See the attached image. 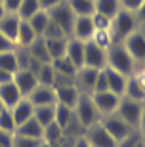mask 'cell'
<instances>
[{
  "mask_svg": "<svg viewBox=\"0 0 145 147\" xmlns=\"http://www.w3.org/2000/svg\"><path fill=\"white\" fill-rule=\"evenodd\" d=\"M34 38H36V33L32 31V27L29 25L27 21H23V19H21V23H19V29H17V36H16V48L27 50L29 44H31Z\"/></svg>",
  "mask_w": 145,
  "mask_h": 147,
  "instance_id": "cb8c5ba5",
  "label": "cell"
},
{
  "mask_svg": "<svg viewBox=\"0 0 145 147\" xmlns=\"http://www.w3.org/2000/svg\"><path fill=\"white\" fill-rule=\"evenodd\" d=\"M92 42L97 44V46L103 48V50H109L115 44V38H113V33H111V31H96L94 36H92Z\"/></svg>",
  "mask_w": 145,
  "mask_h": 147,
  "instance_id": "836d02e7",
  "label": "cell"
},
{
  "mask_svg": "<svg viewBox=\"0 0 145 147\" xmlns=\"http://www.w3.org/2000/svg\"><path fill=\"white\" fill-rule=\"evenodd\" d=\"M38 10H40L38 0H21V4L17 8V16H19V19L27 21L29 17H32Z\"/></svg>",
  "mask_w": 145,
  "mask_h": 147,
  "instance_id": "d6a6232c",
  "label": "cell"
},
{
  "mask_svg": "<svg viewBox=\"0 0 145 147\" xmlns=\"http://www.w3.org/2000/svg\"><path fill=\"white\" fill-rule=\"evenodd\" d=\"M97 75H99V69H94V67H80L76 71L75 76V84L78 86L82 94H92L94 92V84L97 80Z\"/></svg>",
  "mask_w": 145,
  "mask_h": 147,
  "instance_id": "4fadbf2b",
  "label": "cell"
},
{
  "mask_svg": "<svg viewBox=\"0 0 145 147\" xmlns=\"http://www.w3.org/2000/svg\"><path fill=\"white\" fill-rule=\"evenodd\" d=\"M27 23L32 27V31L36 33V36H42L44 29L48 27V23H50V13L46 10H38L32 17L27 19Z\"/></svg>",
  "mask_w": 145,
  "mask_h": 147,
  "instance_id": "f546056e",
  "label": "cell"
},
{
  "mask_svg": "<svg viewBox=\"0 0 145 147\" xmlns=\"http://www.w3.org/2000/svg\"><path fill=\"white\" fill-rule=\"evenodd\" d=\"M61 2H65V0H38V4H40V10H46V11H50L52 8L59 6Z\"/></svg>",
  "mask_w": 145,
  "mask_h": 147,
  "instance_id": "ee69618b",
  "label": "cell"
},
{
  "mask_svg": "<svg viewBox=\"0 0 145 147\" xmlns=\"http://www.w3.org/2000/svg\"><path fill=\"white\" fill-rule=\"evenodd\" d=\"M65 57H67V59H69L71 63L76 67V69L84 67V42L76 40V38H69Z\"/></svg>",
  "mask_w": 145,
  "mask_h": 147,
  "instance_id": "ac0fdd59",
  "label": "cell"
},
{
  "mask_svg": "<svg viewBox=\"0 0 145 147\" xmlns=\"http://www.w3.org/2000/svg\"><path fill=\"white\" fill-rule=\"evenodd\" d=\"M27 54H29L31 59L38 61V63H52L50 54H48V48H46V40H44V36H36L31 44H29Z\"/></svg>",
  "mask_w": 145,
  "mask_h": 147,
  "instance_id": "2e32d148",
  "label": "cell"
},
{
  "mask_svg": "<svg viewBox=\"0 0 145 147\" xmlns=\"http://www.w3.org/2000/svg\"><path fill=\"white\" fill-rule=\"evenodd\" d=\"M2 4H4V10L10 11V13H17V8L21 4V0H2Z\"/></svg>",
  "mask_w": 145,
  "mask_h": 147,
  "instance_id": "7bdbcfd3",
  "label": "cell"
},
{
  "mask_svg": "<svg viewBox=\"0 0 145 147\" xmlns=\"http://www.w3.org/2000/svg\"><path fill=\"white\" fill-rule=\"evenodd\" d=\"M94 92H107V76H105V71H103V69H99L97 80H96V84H94Z\"/></svg>",
  "mask_w": 145,
  "mask_h": 147,
  "instance_id": "ab89813d",
  "label": "cell"
},
{
  "mask_svg": "<svg viewBox=\"0 0 145 147\" xmlns=\"http://www.w3.org/2000/svg\"><path fill=\"white\" fill-rule=\"evenodd\" d=\"M138 132H140V136H145V101H143V113H141V119H140V126H138Z\"/></svg>",
  "mask_w": 145,
  "mask_h": 147,
  "instance_id": "c3c4849f",
  "label": "cell"
},
{
  "mask_svg": "<svg viewBox=\"0 0 145 147\" xmlns=\"http://www.w3.org/2000/svg\"><path fill=\"white\" fill-rule=\"evenodd\" d=\"M6 13H8V11L4 10V4H2V0H0V19H2V17H4Z\"/></svg>",
  "mask_w": 145,
  "mask_h": 147,
  "instance_id": "f907efd6",
  "label": "cell"
},
{
  "mask_svg": "<svg viewBox=\"0 0 145 147\" xmlns=\"http://www.w3.org/2000/svg\"><path fill=\"white\" fill-rule=\"evenodd\" d=\"M27 98H29V101H31L34 107H42V105H55V103H57L54 86H44V84H38V86L29 94Z\"/></svg>",
  "mask_w": 145,
  "mask_h": 147,
  "instance_id": "7c38bea8",
  "label": "cell"
},
{
  "mask_svg": "<svg viewBox=\"0 0 145 147\" xmlns=\"http://www.w3.org/2000/svg\"><path fill=\"white\" fill-rule=\"evenodd\" d=\"M141 142V136L140 132H134L132 136L124 138V140H120V142H117V147H138Z\"/></svg>",
  "mask_w": 145,
  "mask_h": 147,
  "instance_id": "f35d334b",
  "label": "cell"
},
{
  "mask_svg": "<svg viewBox=\"0 0 145 147\" xmlns=\"http://www.w3.org/2000/svg\"><path fill=\"white\" fill-rule=\"evenodd\" d=\"M103 71H105V76H107V90L122 98V96H124V90H126L128 76H124V75H120V73H117L115 69H111V67H103Z\"/></svg>",
  "mask_w": 145,
  "mask_h": 147,
  "instance_id": "9a60e30c",
  "label": "cell"
},
{
  "mask_svg": "<svg viewBox=\"0 0 145 147\" xmlns=\"http://www.w3.org/2000/svg\"><path fill=\"white\" fill-rule=\"evenodd\" d=\"M138 25H140V21H138L134 11H128V10H122L120 8V11L113 17V21H111L113 38H117V40L122 42L126 36H130L134 31H138Z\"/></svg>",
  "mask_w": 145,
  "mask_h": 147,
  "instance_id": "3957f363",
  "label": "cell"
},
{
  "mask_svg": "<svg viewBox=\"0 0 145 147\" xmlns=\"http://www.w3.org/2000/svg\"><path fill=\"white\" fill-rule=\"evenodd\" d=\"M0 69L10 73L19 71V57H17V50H8V52H0Z\"/></svg>",
  "mask_w": 145,
  "mask_h": 147,
  "instance_id": "f1b7e54d",
  "label": "cell"
},
{
  "mask_svg": "<svg viewBox=\"0 0 145 147\" xmlns=\"http://www.w3.org/2000/svg\"><path fill=\"white\" fill-rule=\"evenodd\" d=\"M75 120V111L71 109V107H67V105H61V103H55V117H54V122L63 130H65L71 126V122Z\"/></svg>",
  "mask_w": 145,
  "mask_h": 147,
  "instance_id": "603a6c76",
  "label": "cell"
},
{
  "mask_svg": "<svg viewBox=\"0 0 145 147\" xmlns=\"http://www.w3.org/2000/svg\"><path fill=\"white\" fill-rule=\"evenodd\" d=\"M73 147H92V145L88 143V140L84 138V134H80V136H78L75 142H73Z\"/></svg>",
  "mask_w": 145,
  "mask_h": 147,
  "instance_id": "7dc6e473",
  "label": "cell"
},
{
  "mask_svg": "<svg viewBox=\"0 0 145 147\" xmlns=\"http://www.w3.org/2000/svg\"><path fill=\"white\" fill-rule=\"evenodd\" d=\"M65 2L75 16H94L96 13L94 0H65Z\"/></svg>",
  "mask_w": 145,
  "mask_h": 147,
  "instance_id": "83f0119b",
  "label": "cell"
},
{
  "mask_svg": "<svg viewBox=\"0 0 145 147\" xmlns=\"http://www.w3.org/2000/svg\"><path fill=\"white\" fill-rule=\"evenodd\" d=\"M92 21H94V27L96 31H111V21L113 19H109L107 16H101V13H94L92 16Z\"/></svg>",
  "mask_w": 145,
  "mask_h": 147,
  "instance_id": "d590c367",
  "label": "cell"
},
{
  "mask_svg": "<svg viewBox=\"0 0 145 147\" xmlns=\"http://www.w3.org/2000/svg\"><path fill=\"white\" fill-rule=\"evenodd\" d=\"M11 115H13L16 126H21L25 120L32 119V115H34V105L29 101V98H23L19 103H16L13 107H11Z\"/></svg>",
  "mask_w": 145,
  "mask_h": 147,
  "instance_id": "44dd1931",
  "label": "cell"
},
{
  "mask_svg": "<svg viewBox=\"0 0 145 147\" xmlns=\"http://www.w3.org/2000/svg\"><path fill=\"white\" fill-rule=\"evenodd\" d=\"M36 78H38V84H44V86H54L55 82V71L52 63H40V67L36 69Z\"/></svg>",
  "mask_w": 145,
  "mask_h": 147,
  "instance_id": "1f68e13d",
  "label": "cell"
},
{
  "mask_svg": "<svg viewBox=\"0 0 145 147\" xmlns=\"http://www.w3.org/2000/svg\"><path fill=\"white\" fill-rule=\"evenodd\" d=\"M136 17H138L140 23H145V0H143V4L140 6V10L136 11Z\"/></svg>",
  "mask_w": 145,
  "mask_h": 147,
  "instance_id": "681fc988",
  "label": "cell"
},
{
  "mask_svg": "<svg viewBox=\"0 0 145 147\" xmlns=\"http://www.w3.org/2000/svg\"><path fill=\"white\" fill-rule=\"evenodd\" d=\"M138 147H143V145H141V142H140V145H138Z\"/></svg>",
  "mask_w": 145,
  "mask_h": 147,
  "instance_id": "11a10c76",
  "label": "cell"
},
{
  "mask_svg": "<svg viewBox=\"0 0 145 147\" xmlns=\"http://www.w3.org/2000/svg\"><path fill=\"white\" fill-rule=\"evenodd\" d=\"M105 67H111V69H115L117 73H120L124 76H134L136 61L132 59V55L126 52V48L122 44H113L107 50V65Z\"/></svg>",
  "mask_w": 145,
  "mask_h": 147,
  "instance_id": "6da1fadb",
  "label": "cell"
},
{
  "mask_svg": "<svg viewBox=\"0 0 145 147\" xmlns=\"http://www.w3.org/2000/svg\"><path fill=\"white\" fill-rule=\"evenodd\" d=\"M23 99L21 92L17 90V86L13 84V80L11 82H6V84H0V101L4 103L6 109H11L16 103H19Z\"/></svg>",
  "mask_w": 145,
  "mask_h": 147,
  "instance_id": "d6986e66",
  "label": "cell"
},
{
  "mask_svg": "<svg viewBox=\"0 0 145 147\" xmlns=\"http://www.w3.org/2000/svg\"><path fill=\"white\" fill-rule=\"evenodd\" d=\"M42 143V140H32V138H25V136H13V143L11 147H38Z\"/></svg>",
  "mask_w": 145,
  "mask_h": 147,
  "instance_id": "74e56055",
  "label": "cell"
},
{
  "mask_svg": "<svg viewBox=\"0 0 145 147\" xmlns=\"http://www.w3.org/2000/svg\"><path fill=\"white\" fill-rule=\"evenodd\" d=\"M13 136H16V134H10V132L0 130V145H2V147H11V143H13Z\"/></svg>",
  "mask_w": 145,
  "mask_h": 147,
  "instance_id": "b9f144b4",
  "label": "cell"
},
{
  "mask_svg": "<svg viewBox=\"0 0 145 147\" xmlns=\"http://www.w3.org/2000/svg\"><path fill=\"white\" fill-rule=\"evenodd\" d=\"M34 119L38 120V124L46 128L54 122V117H55V105H42V107H34Z\"/></svg>",
  "mask_w": 145,
  "mask_h": 147,
  "instance_id": "4dcf8cb0",
  "label": "cell"
},
{
  "mask_svg": "<svg viewBox=\"0 0 145 147\" xmlns=\"http://www.w3.org/2000/svg\"><path fill=\"white\" fill-rule=\"evenodd\" d=\"M141 145L145 147V136H141Z\"/></svg>",
  "mask_w": 145,
  "mask_h": 147,
  "instance_id": "f5cc1de1",
  "label": "cell"
},
{
  "mask_svg": "<svg viewBox=\"0 0 145 147\" xmlns=\"http://www.w3.org/2000/svg\"><path fill=\"white\" fill-rule=\"evenodd\" d=\"M44 40H46V48H48V54L52 61L59 59V57H65L69 38H44Z\"/></svg>",
  "mask_w": 145,
  "mask_h": 147,
  "instance_id": "484cf974",
  "label": "cell"
},
{
  "mask_svg": "<svg viewBox=\"0 0 145 147\" xmlns=\"http://www.w3.org/2000/svg\"><path fill=\"white\" fill-rule=\"evenodd\" d=\"M84 138L88 140L92 147H117V142H115L111 134H109L105 128H103L101 122H97V124L90 126L84 130Z\"/></svg>",
  "mask_w": 145,
  "mask_h": 147,
  "instance_id": "ba28073f",
  "label": "cell"
},
{
  "mask_svg": "<svg viewBox=\"0 0 145 147\" xmlns=\"http://www.w3.org/2000/svg\"><path fill=\"white\" fill-rule=\"evenodd\" d=\"M13 75H16V73H10V71H4V69H0V84L11 82V80H13Z\"/></svg>",
  "mask_w": 145,
  "mask_h": 147,
  "instance_id": "bcb514c9",
  "label": "cell"
},
{
  "mask_svg": "<svg viewBox=\"0 0 145 147\" xmlns=\"http://www.w3.org/2000/svg\"><path fill=\"white\" fill-rule=\"evenodd\" d=\"M122 46L126 48V52L132 55L134 61H145V34L141 33L140 29L134 31L130 36L124 38Z\"/></svg>",
  "mask_w": 145,
  "mask_h": 147,
  "instance_id": "30bf717a",
  "label": "cell"
},
{
  "mask_svg": "<svg viewBox=\"0 0 145 147\" xmlns=\"http://www.w3.org/2000/svg\"><path fill=\"white\" fill-rule=\"evenodd\" d=\"M101 124H103V128L111 134V138H113L115 142H120V140H124V138L132 136L134 132H138V130H134L128 122H124V120L120 119L117 113L103 117V119H101Z\"/></svg>",
  "mask_w": 145,
  "mask_h": 147,
  "instance_id": "5b68a950",
  "label": "cell"
},
{
  "mask_svg": "<svg viewBox=\"0 0 145 147\" xmlns=\"http://www.w3.org/2000/svg\"><path fill=\"white\" fill-rule=\"evenodd\" d=\"M52 67H54V71L57 76H63V78H69V80H75L76 76V69L73 63H71L67 57H59V59H54L52 61Z\"/></svg>",
  "mask_w": 145,
  "mask_h": 147,
  "instance_id": "d4e9b609",
  "label": "cell"
},
{
  "mask_svg": "<svg viewBox=\"0 0 145 147\" xmlns=\"http://www.w3.org/2000/svg\"><path fill=\"white\" fill-rule=\"evenodd\" d=\"M94 33H96V27H94L92 16H76L75 17V25H73L71 38H76L80 42H88V40H92Z\"/></svg>",
  "mask_w": 145,
  "mask_h": 147,
  "instance_id": "8fae6325",
  "label": "cell"
},
{
  "mask_svg": "<svg viewBox=\"0 0 145 147\" xmlns=\"http://www.w3.org/2000/svg\"><path fill=\"white\" fill-rule=\"evenodd\" d=\"M19 23H21L19 16H17V13H10V11L0 19V33L4 34L8 40H11L13 44H16V36H17Z\"/></svg>",
  "mask_w": 145,
  "mask_h": 147,
  "instance_id": "ffe728a7",
  "label": "cell"
},
{
  "mask_svg": "<svg viewBox=\"0 0 145 147\" xmlns=\"http://www.w3.org/2000/svg\"><path fill=\"white\" fill-rule=\"evenodd\" d=\"M16 120H13V115L11 109H2L0 111V130L10 132V134H16Z\"/></svg>",
  "mask_w": 145,
  "mask_h": 147,
  "instance_id": "e575fe53",
  "label": "cell"
},
{
  "mask_svg": "<svg viewBox=\"0 0 145 147\" xmlns=\"http://www.w3.org/2000/svg\"><path fill=\"white\" fill-rule=\"evenodd\" d=\"M48 13H50V19H52V21H54L55 25L71 38V33H73V25H75V17L76 16L71 11V8L67 6V2H61L59 6L52 8Z\"/></svg>",
  "mask_w": 145,
  "mask_h": 147,
  "instance_id": "8992f818",
  "label": "cell"
},
{
  "mask_svg": "<svg viewBox=\"0 0 145 147\" xmlns=\"http://www.w3.org/2000/svg\"><path fill=\"white\" fill-rule=\"evenodd\" d=\"M2 109H6V107H4V103H2V101H0V111H2Z\"/></svg>",
  "mask_w": 145,
  "mask_h": 147,
  "instance_id": "db71d44e",
  "label": "cell"
},
{
  "mask_svg": "<svg viewBox=\"0 0 145 147\" xmlns=\"http://www.w3.org/2000/svg\"><path fill=\"white\" fill-rule=\"evenodd\" d=\"M13 48H16V44L11 40H8L4 34L0 33V52H8V50H13Z\"/></svg>",
  "mask_w": 145,
  "mask_h": 147,
  "instance_id": "f6af8a7d",
  "label": "cell"
},
{
  "mask_svg": "<svg viewBox=\"0 0 145 147\" xmlns=\"http://www.w3.org/2000/svg\"><path fill=\"white\" fill-rule=\"evenodd\" d=\"M96 11L101 16H107L109 19H113L120 11V0H94Z\"/></svg>",
  "mask_w": 145,
  "mask_h": 147,
  "instance_id": "4316f807",
  "label": "cell"
},
{
  "mask_svg": "<svg viewBox=\"0 0 145 147\" xmlns=\"http://www.w3.org/2000/svg\"><path fill=\"white\" fill-rule=\"evenodd\" d=\"M17 136H25V138H32V140H42L44 142V128L38 124V120L32 117V119L25 120L21 126L16 128Z\"/></svg>",
  "mask_w": 145,
  "mask_h": 147,
  "instance_id": "7402d4cb",
  "label": "cell"
},
{
  "mask_svg": "<svg viewBox=\"0 0 145 147\" xmlns=\"http://www.w3.org/2000/svg\"><path fill=\"white\" fill-rule=\"evenodd\" d=\"M124 98L134 99V101H145V80L141 76H128Z\"/></svg>",
  "mask_w": 145,
  "mask_h": 147,
  "instance_id": "e0dca14e",
  "label": "cell"
},
{
  "mask_svg": "<svg viewBox=\"0 0 145 147\" xmlns=\"http://www.w3.org/2000/svg\"><path fill=\"white\" fill-rule=\"evenodd\" d=\"M75 120L82 126V130H86L90 126L101 122V115L96 109L90 94H82L80 96V99H78V103L75 107Z\"/></svg>",
  "mask_w": 145,
  "mask_h": 147,
  "instance_id": "7a4b0ae2",
  "label": "cell"
},
{
  "mask_svg": "<svg viewBox=\"0 0 145 147\" xmlns=\"http://www.w3.org/2000/svg\"><path fill=\"white\" fill-rule=\"evenodd\" d=\"M143 4V0H120V8L122 10H128V11H138L140 6Z\"/></svg>",
  "mask_w": 145,
  "mask_h": 147,
  "instance_id": "60d3db41",
  "label": "cell"
},
{
  "mask_svg": "<svg viewBox=\"0 0 145 147\" xmlns=\"http://www.w3.org/2000/svg\"><path fill=\"white\" fill-rule=\"evenodd\" d=\"M38 147H54V145H52V143H48V142H42Z\"/></svg>",
  "mask_w": 145,
  "mask_h": 147,
  "instance_id": "816d5d0a",
  "label": "cell"
},
{
  "mask_svg": "<svg viewBox=\"0 0 145 147\" xmlns=\"http://www.w3.org/2000/svg\"><path fill=\"white\" fill-rule=\"evenodd\" d=\"M13 84L17 86V90L21 92L23 98H27L29 94L38 86V78L31 69H19V71L13 75Z\"/></svg>",
  "mask_w": 145,
  "mask_h": 147,
  "instance_id": "5bb4252c",
  "label": "cell"
},
{
  "mask_svg": "<svg viewBox=\"0 0 145 147\" xmlns=\"http://www.w3.org/2000/svg\"><path fill=\"white\" fill-rule=\"evenodd\" d=\"M141 113H143V101H134V99H128L124 96L120 98V103L117 107V115L124 122H128L134 130H138V126H140Z\"/></svg>",
  "mask_w": 145,
  "mask_h": 147,
  "instance_id": "277c9868",
  "label": "cell"
},
{
  "mask_svg": "<svg viewBox=\"0 0 145 147\" xmlns=\"http://www.w3.org/2000/svg\"><path fill=\"white\" fill-rule=\"evenodd\" d=\"M42 36H44V38H69V36H67V34L63 33V31H61V29L57 27V25H55L54 21H52V19H50L48 27L44 29Z\"/></svg>",
  "mask_w": 145,
  "mask_h": 147,
  "instance_id": "8d00e7d4",
  "label": "cell"
},
{
  "mask_svg": "<svg viewBox=\"0 0 145 147\" xmlns=\"http://www.w3.org/2000/svg\"><path fill=\"white\" fill-rule=\"evenodd\" d=\"M105 65H107V50L99 48L92 40L84 42V67L103 69Z\"/></svg>",
  "mask_w": 145,
  "mask_h": 147,
  "instance_id": "9c48e42d",
  "label": "cell"
},
{
  "mask_svg": "<svg viewBox=\"0 0 145 147\" xmlns=\"http://www.w3.org/2000/svg\"><path fill=\"white\" fill-rule=\"evenodd\" d=\"M90 98H92V101H94L96 109L99 111L101 117L117 113V107L120 103V96L109 92V90L107 92H94V94H90Z\"/></svg>",
  "mask_w": 145,
  "mask_h": 147,
  "instance_id": "52a82bcc",
  "label": "cell"
}]
</instances>
